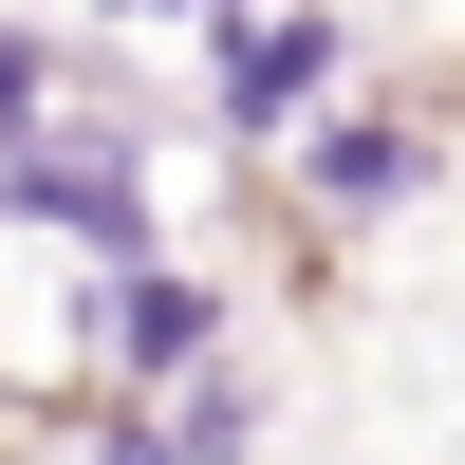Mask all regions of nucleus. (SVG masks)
Returning a JSON list of instances; mask_svg holds the SVG:
<instances>
[{"label": "nucleus", "instance_id": "nucleus-2", "mask_svg": "<svg viewBox=\"0 0 465 465\" xmlns=\"http://www.w3.org/2000/svg\"><path fill=\"white\" fill-rule=\"evenodd\" d=\"M205 74H223V131H298V112L335 94V19H261V0H223V19H205Z\"/></svg>", "mask_w": 465, "mask_h": 465}, {"label": "nucleus", "instance_id": "nucleus-6", "mask_svg": "<svg viewBox=\"0 0 465 465\" xmlns=\"http://www.w3.org/2000/svg\"><path fill=\"white\" fill-rule=\"evenodd\" d=\"M112 19H223V0H112Z\"/></svg>", "mask_w": 465, "mask_h": 465}, {"label": "nucleus", "instance_id": "nucleus-5", "mask_svg": "<svg viewBox=\"0 0 465 465\" xmlns=\"http://www.w3.org/2000/svg\"><path fill=\"white\" fill-rule=\"evenodd\" d=\"M37 112H56V56H37L19 19H0V131H37Z\"/></svg>", "mask_w": 465, "mask_h": 465}, {"label": "nucleus", "instance_id": "nucleus-4", "mask_svg": "<svg viewBox=\"0 0 465 465\" xmlns=\"http://www.w3.org/2000/svg\"><path fill=\"white\" fill-rule=\"evenodd\" d=\"M298 186H317L335 223H372L391 186H429V131H410V112H317V149H298Z\"/></svg>", "mask_w": 465, "mask_h": 465}, {"label": "nucleus", "instance_id": "nucleus-1", "mask_svg": "<svg viewBox=\"0 0 465 465\" xmlns=\"http://www.w3.org/2000/svg\"><path fill=\"white\" fill-rule=\"evenodd\" d=\"M0 223H74L94 261H131L149 242V168L131 149H56V112H37V131H0Z\"/></svg>", "mask_w": 465, "mask_h": 465}, {"label": "nucleus", "instance_id": "nucleus-3", "mask_svg": "<svg viewBox=\"0 0 465 465\" xmlns=\"http://www.w3.org/2000/svg\"><path fill=\"white\" fill-rule=\"evenodd\" d=\"M94 335H112V372H205V335H223V280H186V261H112L94 280Z\"/></svg>", "mask_w": 465, "mask_h": 465}]
</instances>
